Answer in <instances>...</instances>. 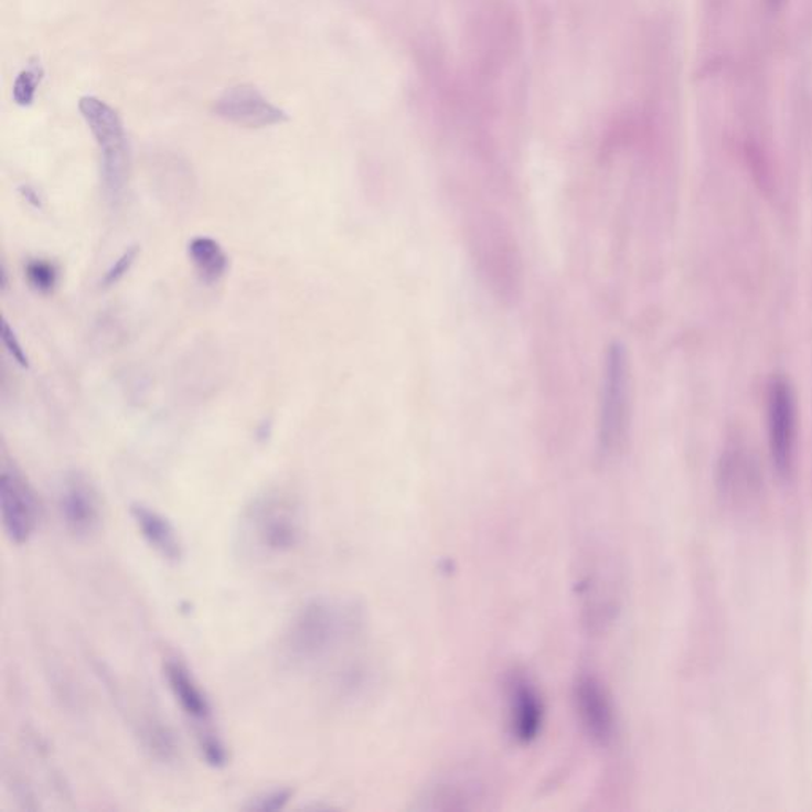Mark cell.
Segmentation results:
<instances>
[{"mask_svg":"<svg viewBox=\"0 0 812 812\" xmlns=\"http://www.w3.org/2000/svg\"><path fill=\"white\" fill-rule=\"evenodd\" d=\"M57 510L65 531L76 539H88L100 531L104 516L99 492L79 471L68 473L61 482Z\"/></svg>","mask_w":812,"mask_h":812,"instance_id":"cell-7","label":"cell"},{"mask_svg":"<svg viewBox=\"0 0 812 812\" xmlns=\"http://www.w3.org/2000/svg\"><path fill=\"white\" fill-rule=\"evenodd\" d=\"M0 513L3 531L13 545H25L38 532L42 506L31 482L14 463L3 460L0 470Z\"/></svg>","mask_w":812,"mask_h":812,"instance_id":"cell-6","label":"cell"},{"mask_svg":"<svg viewBox=\"0 0 812 812\" xmlns=\"http://www.w3.org/2000/svg\"><path fill=\"white\" fill-rule=\"evenodd\" d=\"M21 192H23L25 201L29 203H32L34 206H42V201H40V195L38 194V191L34 190V188L23 186L21 188Z\"/></svg>","mask_w":812,"mask_h":812,"instance_id":"cell-22","label":"cell"},{"mask_svg":"<svg viewBox=\"0 0 812 812\" xmlns=\"http://www.w3.org/2000/svg\"><path fill=\"white\" fill-rule=\"evenodd\" d=\"M507 720L511 735L522 745L535 741L545 720V706L535 684L521 673H513L507 680Z\"/></svg>","mask_w":812,"mask_h":812,"instance_id":"cell-10","label":"cell"},{"mask_svg":"<svg viewBox=\"0 0 812 812\" xmlns=\"http://www.w3.org/2000/svg\"><path fill=\"white\" fill-rule=\"evenodd\" d=\"M25 278L29 285L40 293H50L60 281V270L56 264L46 259H31L25 264Z\"/></svg>","mask_w":812,"mask_h":812,"instance_id":"cell-16","label":"cell"},{"mask_svg":"<svg viewBox=\"0 0 812 812\" xmlns=\"http://www.w3.org/2000/svg\"><path fill=\"white\" fill-rule=\"evenodd\" d=\"M78 110L89 126L100 150V175L108 201L116 203L125 194L129 180L130 156L125 125L107 101L82 97Z\"/></svg>","mask_w":812,"mask_h":812,"instance_id":"cell-3","label":"cell"},{"mask_svg":"<svg viewBox=\"0 0 812 812\" xmlns=\"http://www.w3.org/2000/svg\"><path fill=\"white\" fill-rule=\"evenodd\" d=\"M293 792L288 787L281 789L268 790V792L259 793L243 806L245 811L256 812H277L285 810L289 801L292 800Z\"/></svg>","mask_w":812,"mask_h":812,"instance_id":"cell-18","label":"cell"},{"mask_svg":"<svg viewBox=\"0 0 812 812\" xmlns=\"http://www.w3.org/2000/svg\"><path fill=\"white\" fill-rule=\"evenodd\" d=\"M2 342L3 346H6L7 353L12 355L13 361L17 362L20 367L29 368L28 354H25L23 344L18 340L17 332H14V329L10 325V322L7 321V319H3L2 324Z\"/></svg>","mask_w":812,"mask_h":812,"instance_id":"cell-21","label":"cell"},{"mask_svg":"<svg viewBox=\"0 0 812 812\" xmlns=\"http://www.w3.org/2000/svg\"><path fill=\"white\" fill-rule=\"evenodd\" d=\"M213 110L220 118L226 119L228 122L253 127V129L281 125V122L288 121L286 111L268 101L252 85H241L227 89L216 100Z\"/></svg>","mask_w":812,"mask_h":812,"instance_id":"cell-9","label":"cell"},{"mask_svg":"<svg viewBox=\"0 0 812 812\" xmlns=\"http://www.w3.org/2000/svg\"><path fill=\"white\" fill-rule=\"evenodd\" d=\"M136 735L145 752L159 763H173L180 757L175 735L169 725L151 714L137 719Z\"/></svg>","mask_w":812,"mask_h":812,"instance_id":"cell-14","label":"cell"},{"mask_svg":"<svg viewBox=\"0 0 812 812\" xmlns=\"http://www.w3.org/2000/svg\"><path fill=\"white\" fill-rule=\"evenodd\" d=\"M43 78V68L40 63L29 65L25 71L18 75L13 85V100L20 107H29L35 99L40 82Z\"/></svg>","mask_w":812,"mask_h":812,"instance_id":"cell-17","label":"cell"},{"mask_svg":"<svg viewBox=\"0 0 812 812\" xmlns=\"http://www.w3.org/2000/svg\"><path fill=\"white\" fill-rule=\"evenodd\" d=\"M575 699L584 731L597 745L608 746L615 738L616 717L607 687L594 674H581Z\"/></svg>","mask_w":812,"mask_h":812,"instance_id":"cell-8","label":"cell"},{"mask_svg":"<svg viewBox=\"0 0 812 812\" xmlns=\"http://www.w3.org/2000/svg\"><path fill=\"white\" fill-rule=\"evenodd\" d=\"M768 2H770L771 9H779L784 3V0H768Z\"/></svg>","mask_w":812,"mask_h":812,"instance_id":"cell-23","label":"cell"},{"mask_svg":"<svg viewBox=\"0 0 812 812\" xmlns=\"http://www.w3.org/2000/svg\"><path fill=\"white\" fill-rule=\"evenodd\" d=\"M167 684L184 716L195 725V734L212 731L213 706L201 683L181 660L167 659L164 663Z\"/></svg>","mask_w":812,"mask_h":812,"instance_id":"cell-11","label":"cell"},{"mask_svg":"<svg viewBox=\"0 0 812 812\" xmlns=\"http://www.w3.org/2000/svg\"><path fill=\"white\" fill-rule=\"evenodd\" d=\"M241 527L243 545L256 556H288L304 538L302 503L292 492L270 489L245 507Z\"/></svg>","mask_w":812,"mask_h":812,"instance_id":"cell-2","label":"cell"},{"mask_svg":"<svg viewBox=\"0 0 812 812\" xmlns=\"http://www.w3.org/2000/svg\"><path fill=\"white\" fill-rule=\"evenodd\" d=\"M139 253V246H130V248H127L126 252L115 260L114 266L108 268L107 274H105L104 279H101L104 288H111V286L118 285V282L129 274L133 264H136Z\"/></svg>","mask_w":812,"mask_h":812,"instance_id":"cell-20","label":"cell"},{"mask_svg":"<svg viewBox=\"0 0 812 812\" xmlns=\"http://www.w3.org/2000/svg\"><path fill=\"white\" fill-rule=\"evenodd\" d=\"M630 408V364L622 343L609 348L601 389L598 446L601 456H611L626 437Z\"/></svg>","mask_w":812,"mask_h":812,"instance_id":"cell-4","label":"cell"},{"mask_svg":"<svg viewBox=\"0 0 812 812\" xmlns=\"http://www.w3.org/2000/svg\"><path fill=\"white\" fill-rule=\"evenodd\" d=\"M357 622L353 607L332 598H310L282 632L281 659L293 670L317 665L354 632Z\"/></svg>","mask_w":812,"mask_h":812,"instance_id":"cell-1","label":"cell"},{"mask_svg":"<svg viewBox=\"0 0 812 812\" xmlns=\"http://www.w3.org/2000/svg\"><path fill=\"white\" fill-rule=\"evenodd\" d=\"M130 517L151 549H154L167 562H180L183 558V543L175 525L164 514L143 503H132L129 507Z\"/></svg>","mask_w":812,"mask_h":812,"instance_id":"cell-12","label":"cell"},{"mask_svg":"<svg viewBox=\"0 0 812 812\" xmlns=\"http://www.w3.org/2000/svg\"><path fill=\"white\" fill-rule=\"evenodd\" d=\"M768 448L776 473L787 480L795 467L799 408L792 383L786 376H773L767 393Z\"/></svg>","mask_w":812,"mask_h":812,"instance_id":"cell-5","label":"cell"},{"mask_svg":"<svg viewBox=\"0 0 812 812\" xmlns=\"http://www.w3.org/2000/svg\"><path fill=\"white\" fill-rule=\"evenodd\" d=\"M188 254L199 278L212 286L227 274L228 257L221 243L212 237H194L188 245Z\"/></svg>","mask_w":812,"mask_h":812,"instance_id":"cell-15","label":"cell"},{"mask_svg":"<svg viewBox=\"0 0 812 812\" xmlns=\"http://www.w3.org/2000/svg\"><path fill=\"white\" fill-rule=\"evenodd\" d=\"M720 494L735 503L748 502L760 488L756 463L741 449L725 452L717 469Z\"/></svg>","mask_w":812,"mask_h":812,"instance_id":"cell-13","label":"cell"},{"mask_svg":"<svg viewBox=\"0 0 812 812\" xmlns=\"http://www.w3.org/2000/svg\"><path fill=\"white\" fill-rule=\"evenodd\" d=\"M197 746L201 750L202 759L213 768H224L228 761L226 745H224L221 736L215 730L206 731V734L197 735Z\"/></svg>","mask_w":812,"mask_h":812,"instance_id":"cell-19","label":"cell"}]
</instances>
